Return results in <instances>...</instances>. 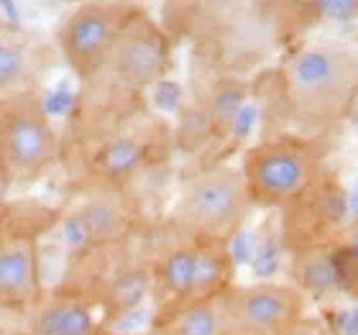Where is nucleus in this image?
<instances>
[{
  "label": "nucleus",
  "mask_w": 358,
  "mask_h": 335,
  "mask_svg": "<svg viewBox=\"0 0 358 335\" xmlns=\"http://www.w3.org/2000/svg\"><path fill=\"white\" fill-rule=\"evenodd\" d=\"M284 97L299 136L330 134L358 97V57L333 41L299 49L284 67Z\"/></svg>",
  "instance_id": "1"
},
{
  "label": "nucleus",
  "mask_w": 358,
  "mask_h": 335,
  "mask_svg": "<svg viewBox=\"0 0 358 335\" xmlns=\"http://www.w3.org/2000/svg\"><path fill=\"white\" fill-rule=\"evenodd\" d=\"M254 208L241 166L210 164L185 179L177 200V223L194 238L231 243Z\"/></svg>",
  "instance_id": "2"
},
{
  "label": "nucleus",
  "mask_w": 358,
  "mask_h": 335,
  "mask_svg": "<svg viewBox=\"0 0 358 335\" xmlns=\"http://www.w3.org/2000/svg\"><path fill=\"white\" fill-rule=\"evenodd\" d=\"M59 159V134L36 90H18L0 105V171L13 182L44 177Z\"/></svg>",
  "instance_id": "3"
},
{
  "label": "nucleus",
  "mask_w": 358,
  "mask_h": 335,
  "mask_svg": "<svg viewBox=\"0 0 358 335\" xmlns=\"http://www.w3.org/2000/svg\"><path fill=\"white\" fill-rule=\"evenodd\" d=\"M238 166L256 208H287L317 179L320 154L307 136H274L254 143Z\"/></svg>",
  "instance_id": "4"
},
{
  "label": "nucleus",
  "mask_w": 358,
  "mask_h": 335,
  "mask_svg": "<svg viewBox=\"0 0 358 335\" xmlns=\"http://www.w3.org/2000/svg\"><path fill=\"white\" fill-rule=\"evenodd\" d=\"M136 8L131 0H90L64 18L57 31V46L67 67L85 85L100 75L120 29Z\"/></svg>",
  "instance_id": "5"
},
{
  "label": "nucleus",
  "mask_w": 358,
  "mask_h": 335,
  "mask_svg": "<svg viewBox=\"0 0 358 335\" xmlns=\"http://www.w3.org/2000/svg\"><path fill=\"white\" fill-rule=\"evenodd\" d=\"M166 67H169V38L143 8H136L134 15L120 29L105 59V67L92 83L108 80L113 87L126 95H141L166 75Z\"/></svg>",
  "instance_id": "6"
},
{
  "label": "nucleus",
  "mask_w": 358,
  "mask_h": 335,
  "mask_svg": "<svg viewBox=\"0 0 358 335\" xmlns=\"http://www.w3.org/2000/svg\"><path fill=\"white\" fill-rule=\"evenodd\" d=\"M228 335H282L305 318V294L294 284H233L223 294Z\"/></svg>",
  "instance_id": "7"
},
{
  "label": "nucleus",
  "mask_w": 358,
  "mask_h": 335,
  "mask_svg": "<svg viewBox=\"0 0 358 335\" xmlns=\"http://www.w3.org/2000/svg\"><path fill=\"white\" fill-rule=\"evenodd\" d=\"M100 325V302L85 292L41 294L26 313L23 335H92Z\"/></svg>",
  "instance_id": "8"
},
{
  "label": "nucleus",
  "mask_w": 358,
  "mask_h": 335,
  "mask_svg": "<svg viewBox=\"0 0 358 335\" xmlns=\"http://www.w3.org/2000/svg\"><path fill=\"white\" fill-rule=\"evenodd\" d=\"M41 297V261L34 236L13 233L0 238V307L23 310Z\"/></svg>",
  "instance_id": "9"
},
{
  "label": "nucleus",
  "mask_w": 358,
  "mask_h": 335,
  "mask_svg": "<svg viewBox=\"0 0 358 335\" xmlns=\"http://www.w3.org/2000/svg\"><path fill=\"white\" fill-rule=\"evenodd\" d=\"M75 220L87 243L105 246L126 236L131 213H128L126 197L110 182H103L85 192V197H80L75 208Z\"/></svg>",
  "instance_id": "10"
},
{
  "label": "nucleus",
  "mask_w": 358,
  "mask_h": 335,
  "mask_svg": "<svg viewBox=\"0 0 358 335\" xmlns=\"http://www.w3.org/2000/svg\"><path fill=\"white\" fill-rule=\"evenodd\" d=\"M292 276L302 294L325 297L341 290V266L330 243H315L292 251Z\"/></svg>",
  "instance_id": "11"
},
{
  "label": "nucleus",
  "mask_w": 358,
  "mask_h": 335,
  "mask_svg": "<svg viewBox=\"0 0 358 335\" xmlns=\"http://www.w3.org/2000/svg\"><path fill=\"white\" fill-rule=\"evenodd\" d=\"M223 294L162 315L157 320V328H162L166 335H228Z\"/></svg>",
  "instance_id": "12"
},
{
  "label": "nucleus",
  "mask_w": 358,
  "mask_h": 335,
  "mask_svg": "<svg viewBox=\"0 0 358 335\" xmlns=\"http://www.w3.org/2000/svg\"><path fill=\"white\" fill-rule=\"evenodd\" d=\"M29 52L13 38H0V97L26 90Z\"/></svg>",
  "instance_id": "13"
},
{
  "label": "nucleus",
  "mask_w": 358,
  "mask_h": 335,
  "mask_svg": "<svg viewBox=\"0 0 358 335\" xmlns=\"http://www.w3.org/2000/svg\"><path fill=\"white\" fill-rule=\"evenodd\" d=\"M302 6L317 18H325V21H358V0H302Z\"/></svg>",
  "instance_id": "14"
},
{
  "label": "nucleus",
  "mask_w": 358,
  "mask_h": 335,
  "mask_svg": "<svg viewBox=\"0 0 358 335\" xmlns=\"http://www.w3.org/2000/svg\"><path fill=\"white\" fill-rule=\"evenodd\" d=\"M330 246L336 251V256L345 264H358V215L351 223L341 228L336 233V238L330 241Z\"/></svg>",
  "instance_id": "15"
},
{
  "label": "nucleus",
  "mask_w": 358,
  "mask_h": 335,
  "mask_svg": "<svg viewBox=\"0 0 358 335\" xmlns=\"http://www.w3.org/2000/svg\"><path fill=\"white\" fill-rule=\"evenodd\" d=\"M282 335H333V330L325 325L322 320H315V318H299L289 330H284Z\"/></svg>",
  "instance_id": "16"
},
{
  "label": "nucleus",
  "mask_w": 358,
  "mask_h": 335,
  "mask_svg": "<svg viewBox=\"0 0 358 335\" xmlns=\"http://www.w3.org/2000/svg\"><path fill=\"white\" fill-rule=\"evenodd\" d=\"M92 335H138V333H131V330H120V328H113V325H100Z\"/></svg>",
  "instance_id": "17"
},
{
  "label": "nucleus",
  "mask_w": 358,
  "mask_h": 335,
  "mask_svg": "<svg viewBox=\"0 0 358 335\" xmlns=\"http://www.w3.org/2000/svg\"><path fill=\"white\" fill-rule=\"evenodd\" d=\"M146 335H166V333H164V330H162V328H157V325H154V328H151Z\"/></svg>",
  "instance_id": "18"
},
{
  "label": "nucleus",
  "mask_w": 358,
  "mask_h": 335,
  "mask_svg": "<svg viewBox=\"0 0 358 335\" xmlns=\"http://www.w3.org/2000/svg\"><path fill=\"white\" fill-rule=\"evenodd\" d=\"M0 105H3V97H0Z\"/></svg>",
  "instance_id": "19"
}]
</instances>
